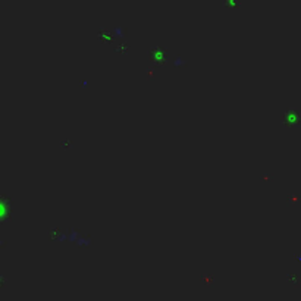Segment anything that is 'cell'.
<instances>
[{
	"label": "cell",
	"instance_id": "1",
	"mask_svg": "<svg viewBox=\"0 0 301 301\" xmlns=\"http://www.w3.org/2000/svg\"><path fill=\"white\" fill-rule=\"evenodd\" d=\"M59 238L61 239H69L71 242H75V244H79V245H84V244H88L90 242V239L85 238V237H82L81 232H74V231L62 232Z\"/></svg>",
	"mask_w": 301,
	"mask_h": 301
}]
</instances>
